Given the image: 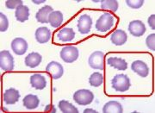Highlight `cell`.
<instances>
[{"label": "cell", "mask_w": 155, "mask_h": 113, "mask_svg": "<svg viewBox=\"0 0 155 113\" xmlns=\"http://www.w3.org/2000/svg\"><path fill=\"white\" fill-rule=\"evenodd\" d=\"M101 8L103 10H110L116 12L118 10V2L116 0H103L101 1Z\"/></svg>", "instance_id": "obj_26"}, {"label": "cell", "mask_w": 155, "mask_h": 113, "mask_svg": "<svg viewBox=\"0 0 155 113\" xmlns=\"http://www.w3.org/2000/svg\"><path fill=\"white\" fill-rule=\"evenodd\" d=\"M0 31L1 32H5L9 28V21L7 19L6 16L4 13H0Z\"/></svg>", "instance_id": "obj_27"}, {"label": "cell", "mask_w": 155, "mask_h": 113, "mask_svg": "<svg viewBox=\"0 0 155 113\" xmlns=\"http://www.w3.org/2000/svg\"><path fill=\"white\" fill-rule=\"evenodd\" d=\"M35 37L38 43L44 44L49 42L51 38V31L47 27H40L35 30Z\"/></svg>", "instance_id": "obj_12"}, {"label": "cell", "mask_w": 155, "mask_h": 113, "mask_svg": "<svg viewBox=\"0 0 155 113\" xmlns=\"http://www.w3.org/2000/svg\"><path fill=\"white\" fill-rule=\"evenodd\" d=\"M72 98L78 105H88L94 100V94L88 89H80L74 92Z\"/></svg>", "instance_id": "obj_3"}, {"label": "cell", "mask_w": 155, "mask_h": 113, "mask_svg": "<svg viewBox=\"0 0 155 113\" xmlns=\"http://www.w3.org/2000/svg\"><path fill=\"white\" fill-rule=\"evenodd\" d=\"M88 63L92 69L103 70L104 64V54L102 51H95L89 57Z\"/></svg>", "instance_id": "obj_5"}, {"label": "cell", "mask_w": 155, "mask_h": 113, "mask_svg": "<svg viewBox=\"0 0 155 113\" xmlns=\"http://www.w3.org/2000/svg\"><path fill=\"white\" fill-rule=\"evenodd\" d=\"M104 82V76L99 72H95L89 78V83L93 87H98Z\"/></svg>", "instance_id": "obj_25"}, {"label": "cell", "mask_w": 155, "mask_h": 113, "mask_svg": "<svg viewBox=\"0 0 155 113\" xmlns=\"http://www.w3.org/2000/svg\"><path fill=\"white\" fill-rule=\"evenodd\" d=\"M77 27L78 30L80 34H89L92 27V18L87 14L81 15L78 20Z\"/></svg>", "instance_id": "obj_7"}, {"label": "cell", "mask_w": 155, "mask_h": 113, "mask_svg": "<svg viewBox=\"0 0 155 113\" xmlns=\"http://www.w3.org/2000/svg\"><path fill=\"white\" fill-rule=\"evenodd\" d=\"M128 31L133 36L140 37L145 34L147 28L144 23L140 20H133L128 24Z\"/></svg>", "instance_id": "obj_9"}, {"label": "cell", "mask_w": 155, "mask_h": 113, "mask_svg": "<svg viewBox=\"0 0 155 113\" xmlns=\"http://www.w3.org/2000/svg\"><path fill=\"white\" fill-rule=\"evenodd\" d=\"M15 17L17 21L20 23H24L28 21L29 18V9L28 6L23 5L18 6L16 9Z\"/></svg>", "instance_id": "obj_22"}, {"label": "cell", "mask_w": 155, "mask_h": 113, "mask_svg": "<svg viewBox=\"0 0 155 113\" xmlns=\"http://www.w3.org/2000/svg\"><path fill=\"white\" fill-rule=\"evenodd\" d=\"M54 12V9L50 5H45L42 8L39 9L35 15L36 21L41 23H48V17Z\"/></svg>", "instance_id": "obj_15"}, {"label": "cell", "mask_w": 155, "mask_h": 113, "mask_svg": "<svg viewBox=\"0 0 155 113\" xmlns=\"http://www.w3.org/2000/svg\"><path fill=\"white\" fill-rule=\"evenodd\" d=\"M115 25V17L110 13H104L97 19L96 23V29L102 33L110 31Z\"/></svg>", "instance_id": "obj_2"}, {"label": "cell", "mask_w": 155, "mask_h": 113, "mask_svg": "<svg viewBox=\"0 0 155 113\" xmlns=\"http://www.w3.org/2000/svg\"><path fill=\"white\" fill-rule=\"evenodd\" d=\"M29 83L31 86L36 90H43L47 86V80L43 75L39 74H33L30 76Z\"/></svg>", "instance_id": "obj_14"}, {"label": "cell", "mask_w": 155, "mask_h": 113, "mask_svg": "<svg viewBox=\"0 0 155 113\" xmlns=\"http://www.w3.org/2000/svg\"><path fill=\"white\" fill-rule=\"evenodd\" d=\"M58 39L63 42H72L75 38V32L72 28H63L61 29L56 35Z\"/></svg>", "instance_id": "obj_20"}, {"label": "cell", "mask_w": 155, "mask_h": 113, "mask_svg": "<svg viewBox=\"0 0 155 113\" xmlns=\"http://www.w3.org/2000/svg\"><path fill=\"white\" fill-rule=\"evenodd\" d=\"M46 72L54 79H61L64 74V68L61 63L50 61L46 67Z\"/></svg>", "instance_id": "obj_8"}, {"label": "cell", "mask_w": 155, "mask_h": 113, "mask_svg": "<svg viewBox=\"0 0 155 113\" xmlns=\"http://www.w3.org/2000/svg\"><path fill=\"white\" fill-rule=\"evenodd\" d=\"M49 111L50 112L54 113L56 111V109L53 105H48L47 107L45 108V111Z\"/></svg>", "instance_id": "obj_32"}, {"label": "cell", "mask_w": 155, "mask_h": 113, "mask_svg": "<svg viewBox=\"0 0 155 113\" xmlns=\"http://www.w3.org/2000/svg\"><path fill=\"white\" fill-rule=\"evenodd\" d=\"M110 41L114 45L122 46L126 43L127 41V35L124 30L116 29L110 35Z\"/></svg>", "instance_id": "obj_16"}, {"label": "cell", "mask_w": 155, "mask_h": 113, "mask_svg": "<svg viewBox=\"0 0 155 113\" xmlns=\"http://www.w3.org/2000/svg\"><path fill=\"white\" fill-rule=\"evenodd\" d=\"M84 113H88V112H92V113H97V111L93 110V109H85L84 111Z\"/></svg>", "instance_id": "obj_33"}, {"label": "cell", "mask_w": 155, "mask_h": 113, "mask_svg": "<svg viewBox=\"0 0 155 113\" xmlns=\"http://www.w3.org/2000/svg\"><path fill=\"white\" fill-rule=\"evenodd\" d=\"M42 61V56L37 53V52H32L28 54L27 56L25 57L24 63L25 65L30 68H35L38 67Z\"/></svg>", "instance_id": "obj_17"}, {"label": "cell", "mask_w": 155, "mask_h": 113, "mask_svg": "<svg viewBox=\"0 0 155 113\" xmlns=\"http://www.w3.org/2000/svg\"><path fill=\"white\" fill-rule=\"evenodd\" d=\"M132 71L137 74L141 78H147L149 74V68L148 66L142 61H134L131 64Z\"/></svg>", "instance_id": "obj_11"}, {"label": "cell", "mask_w": 155, "mask_h": 113, "mask_svg": "<svg viewBox=\"0 0 155 113\" xmlns=\"http://www.w3.org/2000/svg\"><path fill=\"white\" fill-rule=\"evenodd\" d=\"M64 20L62 12L60 11H54L48 17V23L53 28H59Z\"/></svg>", "instance_id": "obj_23"}, {"label": "cell", "mask_w": 155, "mask_h": 113, "mask_svg": "<svg viewBox=\"0 0 155 113\" xmlns=\"http://www.w3.org/2000/svg\"><path fill=\"white\" fill-rule=\"evenodd\" d=\"M11 49L17 55H22L28 50V42L22 37H17L11 42Z\"/></svg>", "instance_id": "obj_10"}, {"label": "cell", "mask_w": 155, "mask_h": 113, "mask_svg": "<svg viewBox=\"0 0 155 113\" xmlns=\"http://www.w3.org/2000/svg\"><path fill=\"white\" fill-rule=\"evenodd\" d=\"M0 68L5 72L12 71L14 68V58L8 50L0 52Z\"/></svg>", "instance_id": "obj_6"}, {"label": "cell", "mask_w": 155, "mask_h": 113, "mask_svg": "<svg viewBox=\"0 0 155 113\" xmlns=\"http://www.w3.org/2000/svg\"><path fill=\"white\" fill-rule=\"evenodd\" d=\"M58 107L61 112L64 113H78V110L72 104L67 100H61L58 104Z\"/></svg>", "instance_id": "obj_24"}, {"label": "cell", "mask_w": 155, "mask_h": 113, "mask_svg": "<svg viewBox=\"0 0 155 113\" xmlns=\"http://www.w3.org/2000/svg\"><path fill=\"white\" fill-rule=\"evenodd\" d=\"M111 85L112 88L117 92H125L130 88L131 83L127 75L120 74L114 76L111 80Z\"/></svg>", "instance_id": "obj_1"}, {"label": "cell", "mask_w": 155, "mask_h": 113, "mask_svg": "<svg viewBox=\"0 0 155 113\" xmlns=\"http://www.w3.org/2000/svg\"><path fill=\"white\" fill-rule=\"evenodd\" d=\"M144 0H126V4L131 9H140L144 5Z\"/></svg>", "instance_id": "obj_28"}, {"label": "cell", "mask_w": 155, "mask_h": 113, "mask_svg": "<svg viewBox=\"0 0 155 113\" xmlns=\"http://www.w3.org/2000/svg\"><path fill=\"white\" fill-rule=\"evenodd\" d=\"M40 99L36 95L34 94H28L23 98L22 105L23 106L28 110H35L39 106Z\"/></svg>", "instance_id": "obj_19"}, {"label": "cell", "mask_w": 155, "mask_h": 113, "mask_svg": "<svg viewBox=\"0 0 155 113\" xmlns=\"http://www.w3.org/2000/svg\"><path fill=\"white\" fill-rule=\"evenodd\" d=\"M147 23H148V25L150 26V28L152 29H155V15H151L148 19H147Z\"/></svg>", "instance_id": "obj_31"}, {"label": "cell", "mask_w": 155, "mask_h": 113, "mask_svg": "<svg viewBox=\"0 0 155 113\" xmlns=\"http://www.w3.org/2000/svg\"><path fill=\"white\" fill-rule=\"evenodd\" d=\"M22 5V0H7L5 2V6L8 9H17L18 6Z\"/></svg>", "instance_id": "obj_30"}, {"label": "cell", "mask_w": 155, "mask_h": 113, "mask_svg": "<svg viewBox=\"0 0 155 113\" xmlns=\"http://www.w3.org/2000/svg\"><path fill=\"white\" fill-rule=\"evenodd\" d=\"M60 55L64 62L72 63L78 60L79 56V51L74 46H67L61 49Z\"/></svg>", "instance_id": "obj_4"}, {"label": "cell", "mask_w": 155, "mask_h": 113, "mask_svg": "<svg viewBox=\"0 0 155 113\" xmlns=\"http://www.w3.org/2000/svg\"><path fill=\"white\" fill-rule=\"evenodd\" d=\"M122 111H123L122 105L116 100L107 102L103 107L104 113H122Z\"/></svg>", "instance_id": "obj_21"}, {"label": "cell", "mask_w": 155, "mask_h": 113, "mask_svg": "<svg viewBox=\"0 0 155 113\" xmlns=\"http://www.w3.org/2000/svg\"><path fill=\"white\" fill-rule=\"evenodd\" d=\"M146 45L150 50L155 51V34H150L146 39Z\"/></svg>", "instance_id": "obj_29"}, {"label": "cell", "mask_w": 155, "mask_h": 113, "mask_svg": "<svg viewBox=\"0 0 155 113\" xmlns=\"http://www.w3.org/2000/svg\"><path fill=\"white\" fill-rule=\"evenodd\" d=\"M20 98L19 91L15 88H9L4 93V102L8 105H15Z\"/></svg>", "instance_id": "obj_13"}, {"label": "cell", "mask_w": 155, "mask_h": 113, "mask_svg": "<svg viewBox=\"0 0 155 113\" xmlns=\"http://www.w3.org/2000/svg\"><path fill=\"white\" fill-rule=\"evenodd\" d=\"M32 2H33L34 4H35V5H40V4H42V3H45V2H46V0H40V1L33 0Z\"/></svg>", "instance_id": "obj_34"}, {"label": "cell", "mask_w": 155, "mask_h": 113, "mask_svg": "<svg viewBox=\"0 0 155 113\" xmlns=\"http://www.w3.org/2000/svg\"><path fill=\"white\" fill-rule=\"evenodd\" d=\"M107 63L109 66L116 68L119 71H125L127 68V61L124 59L119 57H110L107 60Z\"/></svg>", "instance_id": "obj_18"}]
</instances>
